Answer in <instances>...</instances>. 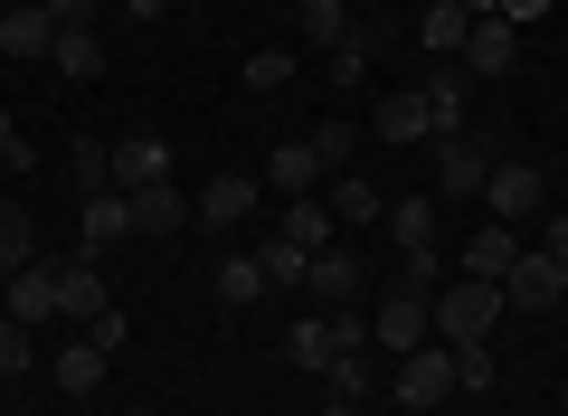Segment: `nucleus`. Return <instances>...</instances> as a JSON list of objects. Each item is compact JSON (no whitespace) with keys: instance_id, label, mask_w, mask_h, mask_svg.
<instances>
[{"instance_id":"obj_1","label":"nucleus","mask_w":568,"mask_h":416,"mask_svg":"<svg viewBox=\"0 0 568 416\" xmlns=\"http://www.w3.org/2000/svg\"><path fill=\"white\" fill-rule=\"evenodd\" d=\"M493 322H503V284H484V275L436 284V341H446V351H465V341H493Z\"/></svg>"},{"instance_id":"obj_2","label":"nucleus","mask_w":568,"mask_h":416,"mask_svg":"<svg viewBox=\"0 0 568 416\" xmlns=\"http://www.w3.org/2000/svg\"><path fill=\"white\" fill-rule=\"evenodd\" d=\"M426 332H436V294H417V284H388V294H379V313H369V341L407 359Z\"/></svg>"},{"instance_id":"obj_3","label":"nucleus","mask_w":568,"mask_h":416,"mask_svg":"<svg viewBox=\"0 0 568 416\" xmlns=\"http://www.w3.org/2000/svg\"><path fill=\"white\" fill-rule=\"evenodd\" d=\"M493 161H503V152H493L474 123H465V133H436V190H446V199H484Z\"/></svg>"},{"instance_id":"obj_4","label":"nucleus","mask_w":568,"mask_h":416,"mask_svg":"<svg viewBox=\"0 0 568 416\" xmlns=\"http://www.w3.org/2000/svg\"><path fill=\"white\" fill-rule=\"evenodd\" d=\"M446 397H455V351H446V341H417V351H407L398 359V407H446Z\"/></svg>"},{"instance_id":"obj_5","label":"nucleus","mask_w":568,"mask_h":416,"mask_svg":"<svg viewBox=\"0 0 568 416\" xmlns=\"http://www.w3.org/2000/svg\"><path fill=\"white\" fill-rule=\"evenodd\" d=\"M503 303H511V313H549V303H568V265L540 256V246H521L511 275H503Z\"/></svg>"},{"instance_id":"obj_6","label":"nucleus","mask_w":568,"mask_h":416,"mask_svg":"<svg viewBox=\"0 0 568 416\" xmlns=\"http://www.w3.org/2000/svg\"><path fill=\"white\" fill-rule=\"evenodd\" d=\"M417 95H426V123H436V133H465V114H474V77L455 58H436L417 77Z\"/></svg>"},{"instance_id":"obj_7","label":"nucleus","mask_w":568,"mask_h":416,"mask_svg":"<svg viewBox=\"0 0 568 416\" xmlns=\"http://www.w3.org/2000/svg\"><path fill=\"white\" fill-rule=\"evenodd\" d=\"M484 199L503 209V219H540V209H549V180H540V161H493Z\"/></svg>"},{"instance_id":"obj_8","label":"nucleus","mask_w":568,"mask_h":416,"mask_svg":"<svg viewBox=\"0 0 568 416\" xmlns=\"http://www.w3.org/2000/svg\"><path fill=\"white\" fill-rule=\"evenodd\" d=\"M455 67H465L474 85L511 77V67H521V29H511V20H474V39H465V58H455Z\"/></svg>"},{"instance_id":"obj_9","label":"nucleus","mask_w":568,"mask_h":416,"mask_svg":"<svg viewBox=\"0 0 568 416\" xmlns=\"http://www.w3.org/2000/svg\"><path fill=\"white\" fill-rule=\"evenodd\" d=\"M77 237H85V256L123 246V237H133V199H123V190H95V199L77 209Z\"/></svg>"},{"instance_id":"obj_10","label":"nucleus","mask_w":568,"mask_h":416,"mask_svg":"<svg viewBox=\"0 0 568 416\" xmlns=\"http://www.w3.org/2000/svg\"><path fill=\"white\" fill-rule=\"evenodd\" d=\"M152 180H171V142L162 133H123L114 142V190H152Z\"/></svg>"},{"instance_id":"obj_11","label":"nucleus","mask_w":568,"mask_h":416,"mask_svg":"<svg viewBox=\"0 0 568 416\" xmlns=\"http://www.w3.org/2000/svg\"><path fill=\"white\" fill-rule=\"evenodd\" d=\"M246 209H256V180H246V171H219L200 199H190V219H200V227H237Z\"/></svg>"},{"instance_id":"obj_12","label":"nucleus","mask_w":568,"mask_h":416,"mask_svg":"<svg viewBox=\"0 0 568 416\" xmlns=\"http://www.w3.org/2000/svg\"><path fill=\"white\" fill-rule=\"evenodd\" d=\"M369 133H379V142H436V123H426V95H417V85H398V95H379V114H369Z\"/></svg>"},{"instance_id":"obj_13","label":"nucleus","mask_w":568,"mask_h":416,"mask_svg":"<svg viewBox=\"0 0 568 416\" xmlns=\"http://www.w3.org/2000/svg\"><path fill=\"white\" fill-rule=\"evenodd\" d=\"M123 199H133V227H142V237H181V227H190V199L171 190V180H152V190H123Z\"/></svg>"},{"instance_id":"obj_14","label":"nucleus","mask_w":568,"mask_h":416,"mask_svg":"<svg viewBox=\"0 0 568 416\" xmlns=\"http://www.w3.org/2000/svg\"><path fill=\"white\" fill-rule=\"evenodd\" d=\"M58 313V265H20V275H10V322H29V332H39V322Z\"/></svg>"},{"instance_id":"obj_15","label":"nucleus","mask_w":568,"mask_h":416,"mask_svg":"<svg viewBox=\"0 0 568 416\" xmlns=\"http://www.w3.org/2000/svg\"><path fill=\"white\" fill-rule=\"evenodd\" d=\"M323 209H332V227H369V219H388V199L369 190L361 171H342V180H323Z\"/></svg>"},{"instance_id":"obj_16","label":"nucleus","mask_w":568,"mask_h":416,"mask_svg":"<svg viewBox=\"0 0 568 416\" xmlns=\"http://www.w3.org/2000/svg\"><path fill=\"white\" fill-rule=\"evenodd\" d=\"M388 237H398V256H436V199H388Z\"/></svg>"},{"instance_id":"obj_17","label":"nucleus","mask_w":568,"mask_h":416,"mask_svg":"<svg viewBox=\"0 0 568 416\" xmlns=\"http://www.w3.org/2000/svg\"><path fill=\"white\" fill-rule=\"evenodd\" d=\"M465 39H474V10L426 0V20H417V48H426V58H465Z\"/></svg>"},{"instance_id":"obj_18","label":"nucleus","mask_w":568,"mask_h":416,"mask_svg":"<svg viewBox=\"0 0 568 416\" xmlns=\"http://www.w3.org/2000/svg\"><path fill=\"white\" fill-rule=\"evenodd\" d=\"M265 180H275L284 199H323V161H313V142H275V161H265Z\"/></svg>"},{"instance_id":"obj_19","label":"nucleus","mask_w":568,"mask_h":416,"mask_svg":"<svg viewBox=\"0 0 568 416\" xmlns=\"http://www.w3.org/2000/svg\"><path fill=\"white\" fill-rule=\"evenodd\" d=\"M379 39H388V20H351V39L332 48V85H342V95H351V85L369 77V58H379Z\"/></svg>"},{"instance_id":"obj_20","label":"nucleus","mask_w":568,"mask_h":416,"mask_svg":"<svg viewBox=\"0 0 568 416\" xmlns=\"http://www.w3.org/2000/svg\"><path fill=\"white\" fill-rule=\"evenodd\" d=\"M511 256H521V237H511L503 219H493V227H474V237H465V275H484V284H503V275H511Z\"/></svg>"},{"instance_id":"obj_21","label":"nucleus","mask_w":568,"mask_h":416,"mask_svg":"<svg viewBox=\"0 0 568 416\" xmlns=\"http://www.w3.org/2000/svg\"><path fill=\"white\" fill-rule=\"evenodd\" d=\"M58 313H77V322H95V313H114V303H104V275H95V256H77V265H58Z\"/></svg>"},{"instance_id":"obj_22","label":"nucleus","mask_w":568,"mask_h":416,"mask_svg":"<svg viewBox=\"0 0 568 416\" xmlns=\"http://www.w3.org/2000/svg\"><path fill=\"white\" fill-rule=\"evenodd\" d=\"M284 246H304V256L342 246V227H332V209H323V199H284Z\"/></svg>"},{"instance_id":"obj_23","label":"nucleus","mask_w":568,"mask_h":416,"mask_svg":"<svg viewBox=\"0 0 568 416\" xmlns=\"http://www.w3.org/2000/svg\"><path fill=\"white\" fill-rule=\"evenodd\" d=\"M58 29H48V0L39 10H0V58H48Z\"/></svg>"},{"instance_id":"obj_24","label":"nucleus","mask_w":568,"mask_h":416,"mask_svg":"<svg viewBox=\"0 0 568 416\" xmlns=\"http://www.w3.org/2000/svg\"><path fill=\"white\" fill-rule=\"evenodd\" d=\"M294 29H304V48H342L351 39V0H294Z\"/></svg>"},{"instance_id":"obj_25","label":"nucleus","mask_w":568,"mask_h":416,"mask_svg":"<svg viewBox=\"0 0 568 416\" xmlns=\"http://www.w3.org/2000/svg\"><path fill=\"white\" fill-rule=\"evenodd\" d=\"M304 294L351 303V294H361V256H351V246H323V256H313V284H304Z\"/></svg>"},{"instance_id":"obj_26","label":"nucleus","mask_w":568,"mask_h":416,"mask_svg":"<svg viewBox=\"0 0 568 416\" xmlns=\"http://www.w3.org/2000/svg\"><path fill=\"white\" fill-rule=\"evenodd\" d=\"M209 294H219L227 313H246V303L265 294V265H256V256H219V275H209Z\"/></svg>"},{"instance_id":"obj_27","label":"nucleus","mask_w":568,"mask_h":416,"mask_svg":"<svg viewBox=\"0 0 568 416\" xmlns=\"http://www.w3.org/2000/svg\"><path fill=\"white\" fill-rule=\"evenodd\" d=\"M104 359H114V351H95V341H67V351H58V388H67V397H95V388H104Z\"/></svg>"},{"instance_id":"obj_28","label":"nucleus","mask_w":568,"mask_h":416,"mask_svg":"<svg viewBox=\"0 0 568 416\" xmlns=\"http://www.w3.org/2000/svg\"><path fill=\"white\" fill-rule=\"evenodd\" d=\"M48 58H58V77H104V39H95V29H58V48H48Z\"/></svg>"},{"instance_id":"obj_29","label":"nucleus","mask_w":568,"mask_h":416,"mask_svg":"<svg viewBox=\"0 0 568 416\" xmlns=\"http://www.w3.org/2000/svg\"><path fill=\"white\" fill-rule=\"evenodd\" d=\"M284 369H332V322H323V313L284 332Z\"/></svg>"},{"instance_id":"obj_30","label":"nucleus","mask_w":568,"mask_h":416,"mask_svg":"<svg viewBox=\"0 0 568 416\" xmlns=\"http://www.w3.org/2000/svg\"><path fill=\"white\" fill-rule=\"evenodd\" d=\"M20 265H39V227L29 209H0V275H20Z\"/></svg>"},{"instance_id":"obj_31","label":"nucleus","mask_w":568,"mask_h":416,"mask_svg":"<svg viewBox=\"0 0 568 416\" xmlns=\"http://www.w3.org/2000/svg\"><path fill=\"white\" fill-rule=\"evenodd\" d=\"M67 180H77L85 199H95V190H114V142H77V152H67Z\"/></svg>"},{"instance_id":"obj_32","label":"nucleus","mask_w":568,"mask_h":416,"mask_svg":"<svg viewBox=\"0 0 568 416\" xmlns=\"http://www.w3.org/2000/svg\"><path fill=\"white\" fill-rule=\"evenodd\" d=\"M323 378H332V397H342V407H369V359H361V351H332Z\"/></svg>"},{"instance_id":"obj_33","label":"nucleus","mask_w":568,"mask_h":416,"mask_svg":"<svg viewBox=\"0 0 568 416\" xmlns=\"http://www.w3.org/2000/svg\"><path fill=\"white\" fill-rule=\"evenodd\" d=\"M256 265H265V284H313V256H304V246H256Z\"/></svg>"},{"instance_id":"obj_34","label":"nucleus","mask_w":568,"mask_h":416,"mask_svg":"<svg viewBox=\"0 0 568 416\" xmlns=\"http://www.w3.org/2000/svg\"><path fill=\"white\" fill-rule=\"evenodd\" d=\"M304 142H313V161H323V180H342V171H351V123H313Z\"/></svg>"},{"instance_id":"obj_35","label":"nucleus","mask_w":568,"mask_h":416,"mask_svg":"<svg viewBox=\"0 0 568 416\" xmlns=\"http://www.w3.org/2000/svg\"><path fill=\"white\" fill-rule=\"evenodd\" d=\"M275 85H294V58H284V48H256V58H246V95H275Z\"/></svg>"},{"instance_id":"obj_36","label":"nucleus","mask_w":568,"mask_h":416,"mask_svg":"<svg viewBox=\"0 0 568 416\" xmlns=\"http://www.w3.org/2000/svg\"><path fill=\"white\" fill-rule=\"evenodd\" d=\"M29 359H39V351H29V322H10V313H0V378H20Z\"/></svg>"},{"instance_id":"obj_37","label":"nucleus","mask_w":568,"mask_h":416,"mask_svg":"<svg viewBox=\"0 0 568 416\" xmlns=\"http://www.w3.org/2000/svg\"><path fill=\"white\" fill-rule=\"evenodd\" d=\"M455 388H493V351H484V341L455 351Z\"/></svg>"},{"instance_id":"obj_38","label":"nucleus","mask_w":568,"mask_h":416,"mask_svg":"<svg viewBox=\"0 0 568 416\" xmlns=\"http://www.w3.org/2000/svg\"><path fill=\"white\" fill-rule=\"evenodd\" d=\"M0 161H10V171H39V152L20 142V123H10V104H0Z\"/></svg>"},{"instance_id":"obj_39","label":"nucleus","mask_w":568,"mask_h":416,"mask_svg":"<svg viewBox=\"0 0 568 416\" xmlns=\"http://www.w3.org/2000/svg\"><path fill=\"white\" fill-rule=\"evenodd\" d=\"M85 341H95V351H123V341H133V322H123V313H95V322H85Z\"/></svg>"},{"instance_id":"obj_40","label":"nucleus","mask_w":568,"mask_h":416,"mask_svg":"<svg viewBox=\"0 0 568 416\" xmlns=\"http://www.w3.org/2000/svg\"><path fill=\"white\" fill-rule=\"evenodd\" d=\"M48 29H95V0H48Z\"/></svg>"},{"instance_id":"obj_41","label":"nucleus","mask_w":568,"mask_h":416,"mask_svg":"<svg viewBox=\"0 0 568 416\" xmlns=\"http://www.w3.org/2000/svg\"><path fill=\"white\" fill-rule=\"evenodd\" d=\"M493 20H511V29H530V20H549V0H503Z\"/></svg>"},{"instance_id":"obj_42","label":"nucleus","mask_w":568,"mask_h":416,"mask_svg":"<svg viewBox=\"0 0 568 416\" xmlns=\"http://www.w3.org/2000/svg\"><path fill=\"white\" fill-rule=\"evenodd\" d=\"M540 256H559V265H568V209H549V237H540Z\"/></svg>"},{"instance_id":"obj_43","label":"nucleus","mask_w":568,"mask_h":416,"mask_svg":"<svg viewBox=\"0 0 568 416\" xmlns=\"http://www.w3.org/2000/svg\"><path fill=\"white\" fill-rule=\"evenodd\" d=\"M455 10H474V20H493V10H503V0H455Z\"/></svg>"},{"instance_id":"obj_44","label":"nucleus","mask_w":568,"mask_h":416,"mask_svg":"<svg viewBox=\"0 0 568 416\" xmlns=\"http://www.w3.org/2000/svg\"><path fill=\"white\" fill-rule=\"evenodd\" d=\"M323 416H361V407H342V397H332V407H323Z\"/></svg>"},{"instance_id":"obj_45","label":"nucleus","mask_w":568,"mask_h":416,"mask_svg":"<svg viewBox=\"0 0 568 416\" xmlns=\"http://www.w3.org/2000/svg\"><path fill=\"white\" fill-rule=\"evenodd\" d=\"M0 10H39V0H0Z\"/></svg>"}]
</instances>
